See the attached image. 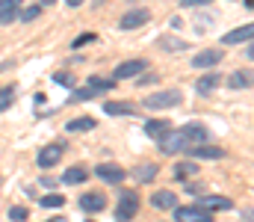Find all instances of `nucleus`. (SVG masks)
Returning <instances> with one entry per match:
<instances>
[{
    "mask_svg": "<svg viewBox=\"0 0 254 222\" xmlns=\"http://www.w3.org/2000/svg\"><path fill=\"white\" fill-rule=\"evenodd\" d=\"M139 214V193L133 190H125L119 196V208H116V220L119 222H130L133 217Z\"/></svg>",
    "mask_w": 254,
    "mask_h": 222,
    "instance_id": "obj_1",
    "label": "nucleus"
},
{
    "mask_svg": "<svg viewBox=\"0 0 254 222\" xmlns=\"http://www.w3.org/2000/svg\"><path fill=\"white\" fill-rule=\"evenodd\" d=\"M184 101V95L178 92V89H166V92H154V95H148V110H172V107H178Z\"/></svg>",
    "mask_w": 254,
    "mask_h": 222,
    "instance_id": "obj_2",
    "label": "nucleus"
},
{
    "mask_svg": "<svg viewBox=\"0 0 254 222\" xmlns=\"http://www.w3.org/2000/svg\"><path fill=\"white\" fill-rule=\"evenodd\" d=\"M160 148L166 154H187L192 148V143L184 137V131H169L166 137H160Z\"/></svg>",
    "mask_w": 254,
    "mask_h": 222,
    "instance_id": "obj_3",
    "label": "nucleus"
},
{
    "mask_svg": "<svg viewBox=\"0 0 254 222\" xmlns=\"http://www.w3.org/2000/svg\"><path fill=\"white\" fill-rule=\"evenodd\" d=\"M175 222H213V214L192 205V208H178L175 211Z\"/></svg>",
    "mask_w": 254,
    "mask_h": 222,
    "instance_id": "obj_4",
    "label": "nucleus"
},
{
    "mask_svg": "<svg viewBox=\"0 0 254 222\" xmlns=\"http://www.w3.org/2000/svg\"><path fill=\"white\" fill-rule=\"evenodd\" d=\"M95 175H98L101 181H107V184H122L127 178V172L122 166H116V163H101V166L95 169Z\"/></svg>",
    "mask_w": 254,
    "mask_h": 222,
    "instance_id": "obj_5",
    "label": "nucleus"
},
{
    "mask_svg": "<svg viewBox=\"0 0 254 222\" xmlns=\"http://www.w3.org/2000/svg\"><path fill=\"white\" fill-rule=\"evenodd\" d=\"M148 21H151V12L148 9H130V12H125V18H122V30H136V27H142Z\"/></svg>",
    "mask_w": 254,
    "mask_h": 222,
    "instance_id": "obj_6",
    "label": "nucleus"
},
{
    "mask_svg": "<svg viewBox=\"0 0 254 222\" xmlns=\"http://www.w3.org/2000/svg\"><path fill=\"white\" fill-rule=\"evenodd\" d=\"M145 60H127V63H122L119 69H116V74H113V80H127V77H136V74L145 72Z\"/></svg>",
    "mask_w": 254,
    "mask_h": 222,
    "instance_id": "obj_7",
    "label": "nucleus"
},
{
    "mask_svg": "<svg viewBox=\"0 0 254 222\" xmlns=\"http://www.w3.org/2000/svg\"><path fill=\"white\" fill-rule=\"evenodd\" d=\"M222 51H216V48H210V51H201L198 57H192V66L195 69H213V66H219L222 63Z\"/></svg>",
    "mask_w": 254,
    "mask_h": 222,
    "instance_id": "obj_8",
    "label": "nucleus"
},
{
    "mask_svg": "<svg viewBox=\"0 0 254 222\" xmlns=\"http://www.w3.org/2000/svg\"><path fill=\"white\" fill-rule=\"evenodd\" d=\"M60 157H63V146H48L39 151V166L42 169H51V166H57L60 163Z\"/></svg>",
    "mask_w": 254,
    "mask_h": 222,
    "instance_id": "obj_9",
    "label": "nucleus"
},
{
    "mask_svg": "<svg viewBox=\"0 0 254 222\" xmlns=\"http://www.w3.org/2000/svg\"><path fill=\"white\" fill-rule=\"evenodd\" d=\"M187 154H192V160H219V157H225V151L219 146H192Z\"/></svg>",
    "mask_w": 254,
    "mask_h": 222,
    "instance_id": "obj_10",
    "label": "nucleus"
},
{
    "mask_svg": "<svg viewBox=\"0 0 254 222\" xmlns=\"http://www.w3.org/2000/svg\"><path fill=\"white\" fill-rule=\"evenodd\" d=\"M80 208H83L86 214H98V211L107 208V199H104L101 193H86V196L80 199Z\"/></svg>",
    "mask_w": 254,
    "mask_h": 222,
    "instance_id": "obj_11",
    "label": "nucleus"
},
{
    "mask_svg": "<svg viewBox=\"0 0 254 222\" xmlns=\"http://www.w3.org/2000/svg\"><path fill=\"white\" fill-rule=\"evenodd\" d=\"M151 205H154L157 211H172V208L178 205V196L169 193V190H157V193L151 196Z\"/></svg>",
    "mask_w": 254,
    "mask_h": 222,
    "instance_id": "obj_12",
    "label": "nucleus"
},
{
    "mask_svg": "<svg viewBox=\"0 0 254 222\" xmlns=\"http://www.w3.org/2000/svg\"><path fill=\"white\" fill-rule=\"evenodd\" d=\"M198 208H204V211H231V199H225V196H204V199H198Z\"/></svg>",
    "mask_w": 254,
    "mask_h": 222,
    "instance_id": "obj_13",
    "label": "nucleus"
},
{
    "mask_svg": "<svg viewBox=\"0 0 254 222\" xmlns=\"http://www.w3.org/2000/svg\"><path fill=\"white\" fill-rule=\"evenodd\" d=\"M252 36H254V27H252V24H246V27H237V30L225 33V45H240V42H252Z\"/></svg>",
    "mask_w": 254,
    "mask_h": 222,
    "instance_id": "obj_14",
    "label": "nucleus"
},
{
    "mask_svg": "<svg viewBox=\"0 0 254 222\" xmlns=\"http://www.w3.org/2000/svg\"><path fill=\"white\" fill-rule=\"evenodd\" d=\"M181 131H184V137L190 140L192 146H204L207 143V128L204 125H184Z\"/></svg>",
    "mask_w": 254,
    "mask_h": 222,
    "instance_id": "obj_15",
    "label": "nucleus"
},
{
    "mask_svg": "<svg viewBox=\"0 0 254 222\" xmlns=\"http://www.w3.org/2000/svg\"><path fill=\"white\" fill-rule=\"evenodd\" d=\"M65 128H68L71 134H86V131H95V128H98V122H95L92 116H80V119H71Z\"/></svg>",
    "mask_w": 254,
    "mask_h": 222,
    "instance_id": "obj_16",
    "label": "nucleus"
},
{
    "mask_svg": "<svg viewBox=\"0 0 254 222\" xmlns=\"http://www.w3.org/2000/svg\"><path fill=\"white\" fill-rule=\"evenodd\" d=\"M169 131H172V125H169V122H163V119H148V122H145V134H148V137H154V140L166 137Z\"/></svg>",
    "mask_w": 254,
    "mask_h": 222,
    "instance_id": "obj_17",
    "label": "nucleus"
},
{
    "mask_svg": "<svg viewBox=\"0 0 254 222\" xmlns=\"http://www.w3.org/2000/svg\"><path fill=\"white\" fill-rule=\"evenodd\" d=\"M18 6L21 0H0V24H9L18 18Z\"/></svg>",
    "mask_w": 254,
    "mask_h": 222,
    "instance_id": "obj_18",
    "label": "nucleus"
},
{
    "mask_svg": "<svg viewBox=\"0 0 254 222\" xmlns=\"http://www.w3.org/2000/svg\"><path fill=\"white\" fill-rule=\"evenodd\" d=\"M104 113H110V116H133L136 107L127 104V101H110V104H104Z\"/></svg>",
    "mask_w": 254,
    "mask_h": 222,
    "instance_id": "obj_19",
    "label": "nucleus"
},
{
    "mask_svg": "<svg viewBox=\"0 0 254 222\" xmlns=\"http://www.w3.org/2000/svg\"><path fill=\"white\" fill-rule=\"evenodd\" d=\"M130 175H133L136 181H154V178H157V163H142V166H136Z\"/></svg>",
    "mask_w": 254,
    "mask_h": 222,
    "instance_id": "obj_20",
    "label": "nucleus"
},
{
    "mask_svg": "<svg viewBox=\"0 0 254 222\" xmlns=\"http://www.w3.org/2000/svg\"><path fill=\"white\" fill-rule=\"evenodd\" d=\"M219 80H222L219 74H204V77H201V80L195 83V92H201V95H207V92H213V89L219 86Z\"/></svg>",
    "mask_w": 254,
    "mask_h": 222,
    "instance_id": "obj_21",
    "label": "nucleus"
},
{
    "mask_svg": "<svg viewBox=\"0 0 254 222\" xmlns=\"http://www.w3.org/2000/svg\"><path fill=\"white\" fill-rule=\"evenodd\" d=\"M228 86L231 89H249L252 86V72H234L228 77Z\"/></svg>",
    "mask_w": 254,
    "mask_h": 222,
    "instance_id": "obj_22",
    "label": "nucleus"
},
{
    "mask_svg": "<svg viewBox=\"0 0 254 222\" xmlns=\"http://www.w3.org/2000/svg\"><path fill=\"white\" fill-rule=\"evenodd\" d=\"M86 178H89V175H86L83 166H71V169L63 175V184H71V187H74V184H83Z\"/></svg>",
    "mask_w": 254,
    "mask_h": 222,
    "instance_id": "obj_23",
    "label": "nucleus"
},
{
    "mask_svg": "<svg viewBox=\"0 0 254 222\" xmlns=\"http://www.w3.org/2000/svg\"><path fill=\"white\" fill-rule=\"evenodd\" d=\"M192 175H198L195 160H192V163H178V166H175V178H178V181H187V178H192Z\"/></svg>",
    "mask_w": 254,
    "mask_h": 222,
    "instance_id": "obj_24",
    "label": "nucleus"
},
{
    "mask_svg": "<svg viewBox=\"0 0 254 222\" xmlns=\"http://www.w3.org/2000/svg\"><path fill=\"white\" fill-rule=\"evenodd\" d=\"M160 48H166V51H184L187 42H184V39H175V36H163V39H160Z\"/></svg>",
    "mask_w": 254,
    "mask_h": 222,
    "instance_id": "obj_25",
    "label": "nucleus"
},
{
    "mask_svg": "<svg viewBox=\"0 0 254 222\" xmlns=\"http://www.w3.org/2000/svg\"><path fill=\"white\" fill-rule=\"evenodd\" d=\"M89 86H92L95 92H110V89L116 86V80H107V77H89Z\"/></svg>",
    "mask_w": 254,
    "mask_h": 222,
    "instance_id": "obj_26",
    "label": "nucleus"
},
{
    "mask_svg": "<svg viewBox=\"0 0 254 222\" xmlns=\"http://www.w3.org/2000/svg\"><path fill=\"white\" fill-rule=\"evenodd\" d=\"M39 205H42V208H63L65 199L60 196V193H48L45 199H39Z\"/></svg>",
    "mask_w": 254,
    "mask_h": 222,
    "instance_id": "obj_27",
    "label": "nucleus"
},
{
    "mask_svg": "<svg viewBox=\"0 0 254 222\" xmlns=\"http://www.w3.org/2000/svg\"><path fill=\"white\" fill-rule=\"evenodd\" d=\"M89 98H98V92H95L92 86H86V89H77V92L71 95V101H68V104H77V101H89Z\"/></svg>",
    "mask_w": 254,
    "mask_h": 222,
    "instance_id": "obj_28",
    "label": "nucleus"
},
{
    "mask_svg": "<svg viewBox=\"0 0 254 222\" xmlns=\"http://www.w3.org/2000/svg\"><path fill=\"white\" fill-rule=\"evenodd\" d=\"M12 101H15V89H0V113L12 107Z\"/></svg>",
    "mask_w": 254,
    "mask_h": 222,
    "instance_id": "obj_29",
    "label": "nucleus"
},
{
    "mask_svg": "<svg viewBox=\"0 0 254 222\" xmlns=\"http://www.w3.org/2000/svg\"><path fill=\"white\" fill-rule=\"evenodd\" d=\"M39 12H42V6H27V9L18 12V18L21 21H33V18H39Z\"/></svg>",
    "mask_w": 254,
    "mask_h": 222,
    "instance_id": "obj_30",
    "label": "nucleus"
},
{
    "mask_svg": "<svg viewBox=\"0 0 254 222\" xmlns=\"http://www.w3.org/2000/svg\"><path fill=\"white\" fill-rule=\"evenodd\" d=\"M95 39H98V36H95V33H83V36H77V39H74V42H71V48H74V51H77V48H83V45H89V42H95Z\"/></svg>",
    "mask_w": 254,
    "mask_h": 222,
    "instance_id": "obj_31",
    "label": "nucleus"
},
{
    "mask_svg": "<svg viewBox=\"0 0 254 222\" xmlns=\"http://www.w3.org/2000/svg\"><path fill=\"white\" fill-rule=\"evenodd\" d=\"M54 80H57L60 86H74V77H71V74H68V72H60V74H57V77H54Z\"/></svg>",
    "mask_w": 254,
    "mask_h": 222,
    "instance_id": "obj_32",
    "label": "nucleus"
},
{
    "mask_svg": "<svg viewBox=\"0 0 254 222\" xmlns=\"http://www.w3.org/2000/svg\"><path fill=\"white\" fill-rule=\"evenodd\" d=\"M213 0H181V6L184 9H192V6H210Z\"/></svg>",
    "mask_w": 254,
    "mask_h": 222,
    "instance_id": "obj_33",
    "label": "nucleus"
},
{
    "mask_svg": "<svg viewBox=\"0 0 254 222\" xmlns=\"http://www.w3.org/2000/svg\"><path fill=\"white\" fill-rule=\"evenodd\" d=\"M9 217H12L15 222H21V220H27V211H24V208H12V211H9Z\"/></svg>",
    "mask_w": 254,
    "mask_h": 222,
    "instance_id": "obj_34",
    "label": "nucleus"
},
{
    "mask_svg": "<svg viewBox=\"0 0 254 222\" xmlns=\"http://www.w3.org/2000/svg\"><path fill=\"white\" fill-rule=\"evenodd\" d=\"M65 3H68V6H80L83 0H65Z\"/></svg>",
    "mask_w": 254,
    "mask_h": 222,
    "instance_id": "obj_35",
    "label": "nucleus"
},
{
    "mask_svg": "<svg viewBox=\"0 0 254 222\" xmlns=\"http://www.w3.org/2000/svg\"><path fill=\"white\" fill-rule=\"evenodd\" d=\"M54 3H57V0H42L39 6H54Z\"/></svg>",
    "mask_w": 254,
    "mask_h": 222,
    "instance_id": "obj_36",
    "label": "nucleus"
}]
</instances>
